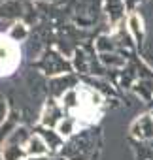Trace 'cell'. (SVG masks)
Returning a JSON list of instances; mask_svg holds the SVG:
<instances>
[{
  "mask_svg": "<svg viewBox=\"0 0 153 160\" xmlns=\"http://www.w3.org/2000/svg\"><path fill=\"white\" fill-rule=\"evenodd\" d=\"M19 64V47L6 36H0V75L12 73Z\"/></svg>",
  "mask_w": 153,
  "mask_h": 160,
  "instance_id": "obj_1",
  "label": "cell"
}]
</instances>
